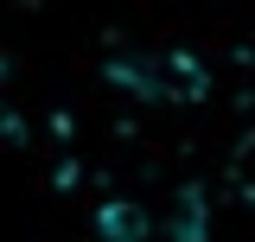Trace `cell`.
Masks as SVG:
<instances>
[{
  "label": "cell",
  "instance_id": "obj_1",
  "mask_svg": "<svg viewBox=\"0 0 255 242\" xmlns=\"http://www.w3.org/2000/svg\"><path fill=\"white\" fill-rule=\"evenodd\" d=\"M109 77L140 102H191V96H204V70L185 51H122V58H109Z\"/></svg>",
  "mask_w": 255,
  "mask_h": 242
},
{
  "label": "cell",
  "instance_id": "obj_2",
  "mask_svg": "<svg viewBox=\"0 0 255 242\" xmlns=\"http://www.w3.org/2000/svg\"><path fill=\"white\" fill-rule=\"evenodd\" d=\"M96 230H102V242H147L153 217L140 211V204H128V198H109V204L96 211Z\"/></svg>",
  "mask_w": 255,
  "mask_h": 242
},
{
  "label": "cell",
  "instance_id": "obj_3",
  "mask_svg": "<svg viewBox=\"0 0 255 242\" xmlns=\"http://www.w3.org/2000/svg\"><path fill=\"white\" fill-rule=\"evenodd\" d=\"M172 236L179 242H204V198H198V191H179V204H172Z\"/></svg>",
  "mask_w": 255,
  "mask_h": 242
},
{
  "label": "cell",
  "instance_id": "obj_4",
  "mask_svg": "<svg viewBox=\"0 0 255 242\" xmlns=\"http://www.w3.org/2000/svg\"><path fill=\"white\" fill-rule=\"evenodd\" d=\"M0 140H26V115L13 102V70H6V58H0Z\"/></svg>",
  "mask_w": 255,
  "mask_h": 242
}]
</instances>
